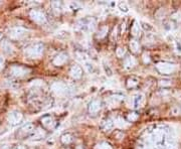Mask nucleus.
<instances>
[{"mask_svg": "<svg viewBox=\"0 0 181 149\" xmlns=\"http://www.w3.org/2000/svg\"><path fill=\"white\" fill-rule=\"evenodd\" d=\"M25 54L27 57L31 58H38L41 57V55L43 54V44H34L32 46L27 47L25 50Z\"/></svg>", "mask_w": 181, "mask_h": 149, "instance_id": "f257e3e1", "label": "nucleus"}, {"mask_svg": "<svg viewBox=\"0 0 181 149\" xmlns=\"http://www.w3.org/2000/svg\"><path fill=\"white\" fill-rule=\"evenodd\" d=\"M10 73L13 74L14 77H18V78H22V77H25L30 73V69L24 68V66H13L10 69Z\"/></svg>", "mask_w": 181, "mask_h": 149, "instance_id": "f03ea898", "label": "nucleus"}, {"mask_svg": "<svg viewBox=\"0 0 181 149\" xmlns=\"http://www.w3.org/2000/svg\"><path fill=\"white\" fill-rule=\"evenodd\" d=\"M156 68L161 74H171L175 70V66L169 63H157Z\"/></svg>", "mask_w": 181, "mask_h": 149, "instance_id": "7ed1b4c3", "label": "nucleus"}, {"mask_svg": "<svg viewBox=\"0 0 181 149\" xmlns=\"http://www.w3.org/2000/svg\"><path fill=\"white\" fill-rule=\"evenodd\" d=\"M21 119H22V114L17 111H13L11 113H9L8 117H7V121L11 125L18 124L21 121Z\"/></svg>", "mask_w": 181, "mask_h": 149, "instance_id": "20e7f679", "label": "nucleus"}, {"mask_svg": "<svg viewBox=\"0 0 181 149\" xmlns=\"http://www.w3.org/2000/svg\"><path fill=\"white\" fill-rule=\"evenodd\" d=\"M30 17L32 18L36 23H39V24H42V23H44L45 21H46L45 15L41 11H38V10H31Z\"/></svg>", "mask_w": 181, "mask_h": 149, "instance_id": "39448f33", "label": "nucleus"}, {"mask_svg": "<svg viewBox=\"0 0 181 149\" xmlns=\"http://www.w3.org/2000/svg\"><path fill=\"white\" fill-rule=\"evenodd\" d=\"M26 33V30L22 27H14L9 30V36L13 39H18L24 36Z\"/></svg>", "mask_w": 181, "mask_h": 149, "instance_id": "423d86ee", "label": "nucleus"}, {"mask_svg": "<svg viewBox=\"0 0 181 149\" xmlns=\"http://www.w3.org/2000/svg\"><path fill=\"white\" fill-rule=\"evenodd\" d=\"M52 90H54V93H57V94L58 95H62V94H65V93L66 92V86L63 83H54V85H52Z\"/></svg>", "mask_w": 181, "mask_h": 149, "instance_id": "0eeeda50", "label": "nucleus"}, {"mask_svg": "<svg viewBox=\"0 0 181 149\" xmlns=\"http://www.w3.org/2000/svg\"><path fill=\"white\" fill-rule=\"evenodd\" d=\"M144 101H145V96L143 94L136 95L134 99H133V106H134V108L142 107V105L144 104Z\"/></svg>", "mask_w": 181, "mask_h": 149, "instance_id": "6e6552de", "label": "nucleus"}, {"mask_svg": "<svg viewBox=\"0 0 181 149\" xmlns=\"http://www.w3.org/2000/svg\"><path fill=\"white\" fill-rule=\"evenodd\" d=\"M101 109V102L99 100H94L92 101L90 104V107H89V112L90 114H96L100 111Z\"/></svg>", "mask_w": 181, "mask_h": 149, "instance_id": "1a4fd4ad", "label": "nucleus"}, {"mask_svg": "<svg viewBox=\"0 0 181 149\" xmlns=\"http://www.w3.org/2000/svg\"><path fill=\"white\" fill-rule=\"evenodd\" d=\"M66 60H68V55L65 54H60L54 58V63L55 66H62L66 62Z\"/></svg>", "mask_w": 181, "mask_h": 149, "instance_id": "9d476101", "label": "nucleus"}, {"mask_svg": "<svg viewBox=\"0 0 181 149\" xmlns=\"http://www.w3.org/2000/svg\"><path fill=\"white\" fill-rule=\"evenodd\" d=\"M1 49H3L7 55H11L12 52H14V47H13L12 44H10L9 41H2V44H1Z\"/></svg>", "mask_w": 181, "mask_h": 149, "instance_id": "9b49d317", "label": "nucleus"}, {"mask_svg": "<svg viewBox=\"0 0 181 149\" xmlns=\"http://www.w3.org/2000/svg\"><path fill=\"white\" fill-rule=\"evenodd\" d=\"M82 69L81 66H74L73 68L71 69V76L74 79H79L82 77Z\"/></svg>", "mask_w": 181, "mask_h": 149, "instance_id": "f8f14e48", "label": "nucleus"}, {"mask_svg": "<svg viewBox=\"0 0 181 149\" xmlns=\"http://www.w3.org/2000/svg\"><path fill=\"white\" fill-rule=\"evenodd\" d=\"M41 123H42V125H43V126L45 127V128L49 129V128H52V126H54V120H52V117L46 116V117H43V118L41 119Z\"/></svg>", "mask_w": 181, "mask_h": 149, "instance_id": "ddd939ff", "label": "nucleus"}, {"mask_svg": "<svg viewBox=\"0 0 181 149\" xmlns=\"http://www.w3.org/2000/svg\"><path fill=\"white\" fill-rule=\"evenodd\" d=\"M135 65H136V60H135L134 58L131 57V55L127 57L124 60V66H125V69H132Z\"/></svg>", "mask_w": 181, "mask_h": 149, "instance_id": "4468645a", "label": "nucleus"}, {"mask_svg": "<svg viewBox=\"0 0 181 149\" xmlns=\"http://www.w3.org/2000/svg\"><path fill=\"white\" fill-rule=\"evenodd\" d=\"M34 131V126L32 124H27L25 126H23L21 128V133L24 135H27V134H30V133H33Z\"/></svg>", "mask_w": 181, "mask_h": 149, "instance_id": "2eb2a0df", "label": "nucleus"}, {"mask_svg": "<svg viewBox=\"0 0 181 149\" xmlns=\"http://www.w3.org/2000/svg\"><path fill=\"white\" fill-rule=\"evenodd\" d=\"M140 32H141V26L138 21H135L134 24L132 26V34L134 36H138L140 35Z\"/></svg>", "mask_w": 181, "mask_h": 149, "instance_id": "dca6fc26", "label": "nucleus"}, {"mask_svg": "<svg viewBox=\"0 0 181 149\" xmlns=\"http://www.w3.org/2000/svg\"><path fill=\"white\" fill-rule=\"evenodd\" d=\"M44 135H45L44 132L42 131L41 129H36L33 131L32 135H31V138H32V139H40V138L43 137Z\"/></svg>", "mask_w": 181, "mask_h": 149, "instance_id": "f3484780", "label": "nucleus"}, {"mask_svg": "<svg viewBox=\"0 0 181 149\" xmlns=\"http://www.w3.org/2000/svg\"><path fill=\"white\" fill-rule=\"evenodd\" d=\"M130 49L133 52H140V46L137 41H130Z\"/></svg>", "mask_w": 181, "mask_h": 149, "instance_id": "a211bd4d", "label": "nucleus"}, {"mask_svg": "<svg viewBox=\"0 0 181 149\" xmlns=\"http://www.w3.org/2000/svg\"><path fill=\"white\" fill-rule=\"evenodd\" d=\"M138 82H139V79H138V78H136V77H131V78L128 80L127 85H128V87H129V88H133V87L137 86Z\"/></svg>", "mask_w": 181, "mask_h": 149, "instance_id": "6ab92c4d", "label": "nucleus"}, {"mask_svg": "<svg viewBox=\"0 0 181 149\" xmlns=\"http://www.w3.org/2000/svg\"><path fill=\"white\" fill-rule=\"evenodd\" d=\"M113 126H114L113 122L111 120H107L105 122V125H104V129H105V131H110V130L113 128Z\"/></svg>", "mask_w": 181, "mask_h": 149, "instance_id": "aec40b11", "label": "nucleus"}, {"mask_svg": "<svg viewBox=\"0 0 181 149\" xmlns=\"http://www.w3.org/2000/svg\"><path fill=\"white\" fill-rule=\"evenodd\" d=\"M95 149H112V147L108 144V143L102 142V143H100V144H98L97 146H96Z\"/></svg>", "mask_w": 181, "mask_h": 149, "instance_id": "412c9836", "label": "nucleus"}, {"mask_svg": "<svg viewBox=\"0 0 181 149\" xmlns=\"http://www.w3.org/2000/svg\"><path fill=\"white\" fill-rule=\"evenodd\" d=\"M125 52H126V50H125L124 47H118L117 50H116V55H117V57H118V58H123Z\"/></svg>", "mask_w": 181, "mask_h": 149, "instance_id": "4be33fe9", "label": "nucleus"}, {"mask_svg": "<svg viewBox=\"0 0 181 149\" xmlns=\"http://www.w3.org/2000/svg\"><path fill=\"white\" fill-rule=\"evenodd\" d=\"M71 135H68V134H66V135H63V136L62 137V141H63V143H65V144H68L70 142H71Z\"/></svg>", "mask_w": 181, "mask_h": 149, "instance_id": "5701e85b", "label": "nucleus"}, {"mask_svg": "<svg viewBox=\"0 0 181 149\" xmlns=\"http://www.w3.org/2000/svg\"><path fill=\"white\" fill-rule=\"evenodd\" d=\"M119 7H120V9H121L122 11H124V12H127L128 9H129L128 5L125 3V2H120V3H119Z\"/></svg>", "mask_w": 181, "mask_h": 149, "instance_id": "b1692460", "label": "nucleus"}, {"mask_svg": "<svg viewBox=\"0 0 181 149\" xmlns=\"http://www.w3.org/2000/svg\"><path fill=\"white\" fill-rule=\"evenodd\" d=\"M107 31H108V27H107V26H104V27L101 28L100 34H98V36H99V37H104V36H105V34L107 33Z\"/></svg>", "mask_w": 181, "mask_h": 149, "instance_id": "393cba45", "label": "nucleus"}, {"mask_svg": "<svg viewBox=\"0 0 181 149\" xmlns=\"http://www.w3.org/2000/svg\"><path fill=\"white\" fill-rule=\"evenodd\" d=\"M70 7L73 10H76V9H79L81 7V4L78 3V2H71L70 3Z\"/></svg>", "mask_w": 181, "mask_h": 149, "instance_id": "a878e982", "label": "nucleus"}, {"mask_svg": "<svg viewBox=\"0 0 181 149\" xmlns=\"http://www.w3.org/2000/svg\"><path fill=\"white\" fill-rule=\"evenodd\" d=\"M138 114H136V113H132V114H130L129 116H128V119H129V121H131V122H133V121H135V120H137L138 119Z\"/></svg>", "mask_w": 181, "mask_h": 149, "instance_id": "bb28decb", "label": "nucleus"}, {"mask_svg": "<svg viewBox=\"0 0 181 149\" xmlns=\"http://www.w3.org/2000/svg\"><path fill=\"white\" fill-rule=\"evenodd\" d=\"M161 87H169L170 85H171V82L168 81V80H163V81H160V83H159Z\"/></svg>", "mask_w": 181, "mask_h": 149, "instance_id": "cd10ccee", "label": "nucleus"}, {"mask_svg": "<svg viewBox=\"0 0 181 149\" xmlns=\"http://www.w3.org/2000/svg\"><path fill=\"white\" fill-rule=\"evenodd\" d=\"M52 7H54V9H60V2H58V1H54L52 3Z\"/></svg>", "mask_w": 181, "mask_h": 149, "instance_id": "c85d7f7f", "label": "nucleus"}, {"mask_svg": "<svg viewBox=\"0 0 181 149\" xmlns=\"http://www.w3.org/2000/svg\"><path fill=\"white\" fill-rule=\"evenodd\" d=\"M4 63H5V60H4V58L2 57V55H0V71L3 69V66H4Z\"/></svg>", "mask_w": 181, "mask_h": 149, "instance_id": "c756f323", "label": "nucleus"}, {"mask_svg": "<svg viewBox=\"0 0 181 149\" xmlns=\"http://www.w3.org/2000/svg\"><path fill=\"white\" fill-rule=\"evenodd\" d=\"M143 28L144 29H146V30H147V28L148 29H152V26H150V24H148V23H143Z\"/></svg>", "mask_w": 181, "mask_h": 149, "instance_id": "7c9ffc66", "label": "nucleus"}, {"mask_svg": "<svg viewBox=\"0 0 181 149\" xmlns=\"http://www.w3.org/2000/svg\"><path fill=\"white\" fill-rule=\"evenodd\" d=\"M179 15H180V13H177V14H176V15H174V16H179ZM176 19H178V20L180 19V20H181V17H177Z\"/></svg>", "mask_w": 181, "mask_h": 149, "instance_id": "2f4dec72", "label": "nucleus"}, {"mask_svg": "<svg viewBox=\"0 0 181 149\" xmlns=\"http://www.w3.org/2000/svg\"><path fill=\"white\" fill-rule=\"evenodd\" d=\"M15 149H24V147H23V146H17Z\"/></svg>", "mask_w": 181, "mask_h": 149, "instance_id": "473e14b6", "label": "nucleus"}, {"mask_svg": "<svg viewBox=\"0 0 181 149\" xmlns=\"http://www.w3.org/2000/svg\"><path fill=\"white\" fill-rule=\"evenodd\" d=\"M1 149H9V148L7 147V146H3V147H2Z\"/></svg>", "mask_w": 181, "mask_h": 149, "instance_id": "72a5a7b5", "label": "nucleus"}, {"mask_svg": "<svg viewBox=\"0 0 181 149\" xmlns=\"http://www.w3.org/2000/svg\"><path fill=\"white\" fill-rule=\"evenodd\" d=\"M1 38H2V34L0 33V39H1Z\"/></svg>", "mask_w": 181, "mask_h": 149, "instance_id": "f704fd0d", "label": "nucleus"}]
</instances>
